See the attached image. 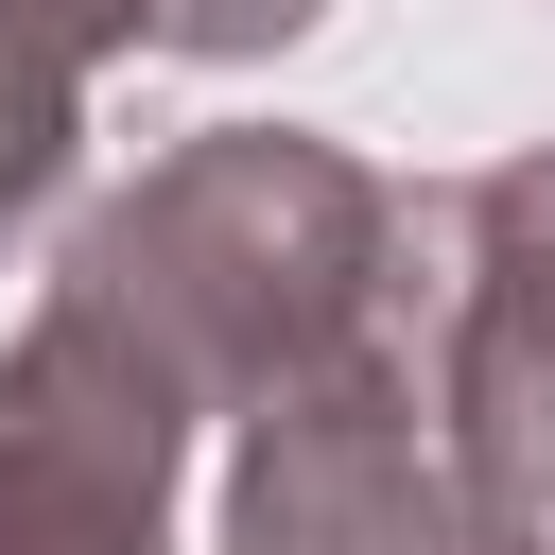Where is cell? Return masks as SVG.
Listing matches in <instances>:
<instances>
[{
    "label": "cell",
    "mask_w": 555,
    "mask_h": 555,
    "mask_svg": "<svg viewBox=\"0 0 555 555\" xmlns=\"http://www.w3.org/2000/svg\"><path fill=\"white\" fill-rule=\"evenodd\" d=\"M173 434H191V382L104 295L52 278V312L0 364V555H156Z\"/></svg>",
    "instance_id": "3957f363"
},
{
    "label": "cell",
    "mask_w": 555,
    "mask_h": 555,
    "mask_svg": "<svg viewBox=\"0 0 555 555\" xmlns=\"http://www.w3.org/2000/svg\"><path fill=\"white\" fill-rule=\"evenodd\" d=\"M69 295H104L191 399H295L312 364L382 330V191L330 139L225 121L69 243Z\"/></svg>",
    "instance_id": "6da1fadb"
},
{
    "label": "cell",
    "mask_w": 555,
    "mask_h": 555,
    "mask_svg": "<svg viewBox=\"0 0 555 555\" xmlns=\"http://www.w3.org/2000/svg\"><path fill=\"white\" fill-rule=\"evenodd\" d=\"M225 555H503L486 503L416 451V364H399V330H364L347 364H312L295 399H260Z\"/></svg>",
    "instance_id": "277c9868"
},
{
    "label": "cell",
    "mask_w": 555,
    "mask_h": 555,
    "mask_svg": "<svg viewBox=\"0 0 555 555\" xmlns=\"http://www.w3.org/2000/svg\"><path fill=\"white\" fill-rule=\"evenodd\" d=\"M156 0H0V225L69 173V87L87 52H139Z\"/></svg>",
    "instance_id": "5b68a950"
},
{
    "label": "cell",
    "mask_w": 555,
    "mask_h": 555,
    "mask_svg": "<svg viewBox=\"0 0 555 555\" xmlns=\"http://www.w3.org/2000/svg\"><path fill=\"white\" fill-rule=\"evenodd\" d=\"M434 416L503 555H555V156L434 208Z\"/></svg>",
    "instance_id": "7a4b0ae2"
},
{
    "label": "cell",
    "mask_w": 555,
    "mask_h": 555,
    "mask_svg": "<svg viewBox=\"0 0 555 555\" xmlns=\"http://www.w3.org/2000/svg\"><path fill=\"white\" fill-rule=\"evenodd\" d=\"M312 0H156V52H278Z\"/></svg>",
    "instance_id": "8992f818"
}]
</instances>
